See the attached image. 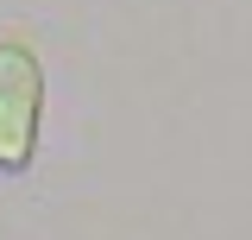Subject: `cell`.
Masks as SVG:
<instances>
[{"mask_svg": "<svg viewBox=\"0 0 252 240\" xmlns=\"http://www.w3.org/2000/svg\"><path fill=\"white\" fill-rule=\"evenodd\" d=\"M44 63L26 38H0V171L19 177L38 158V139H44Z\"/></svg>", "mask_w": 252, "mask_h": 240, "instance_id": "obj_1", "label": "cell"}]
</instances>
